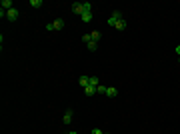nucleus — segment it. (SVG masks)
<instances>
[{"mask_svg":"<svg viewBox=\"0 0 180 134\" xmlns=\"http://www.w3.org/2000/svg\"><path fill=\"white\" fill-rule=\"evenodd\" d=\"M64 24H66V22H64L62 18H56L54 22L46 24V30H62V28H64Z\"/></svg>","mask_w":180,"mask_h":134,"instance_id":"f257e3e1","label":"nucleus"},{"mask_svg":"<svg viewBox=\"0 0 180 134\" xmlns=\"http://www.w3.org/2000/svg\"><path fill=\"white\" fill-rule=\"evenodd\" d=\"M118 20H122V12H120V10H114L112 14H110V18H108V24H110V26H114Z\"/></svg>","mask_w":180,"mask_h":134,"instance_id":"f03ea898","label":"nucleus"},{"mask_svg":"<svg viewBox=\"0 0 180 134\" xmlns=\"http://www.w3.org/2000/svg\"><path fill=\"white\" fill-rule=\"evenodd\" d=\"M72 12L82 16V12H84V2H74V4H72Z\"/></svg>","mask_w":180,"mask_h":134,"instance_id":"7ed1b4c3","label":"nucleus"},{"mask_svg":"<svg viewBox=\"0 0 180 134\" xmlns=\"http://www.w3.org/2000/svg\"><path fill=\"white\" fill-rule=\"evenodd\" d=\"M18 10H16V8H12V10H8V12H6V18H8V20H12V22H14V20H18Z\"/></svg>","mask_w":180,"mask_h":134,"instance_id":"20e7f679","label":"nucleus"},{"mask_svg":"<svg viewBox=\"0 0 180 134\" xmlns=\"http://www.w3.org/2000/svg\"><path fill=\"white\" fill-rule=\"evenodd\" d=\"M78 84H80V86H90V76H86V74H82L80 78H78Z\"/></svg>","mask_w":180,"mask_h":134,"instance_id":"39448f33","label":"nucleus"},{"mask_svg":"<svg viewBox=\"0 0 180 134\" xmlns=\"http://www.w3.org/2000/svg\"><path fill=\"white\" fill-rule=\"evenodd\" d=\"M0 6H2V8H4L6 12H8V10L14 8V2H12V0H2V4H0Z\"/></svg>","mask_w":180,"mask_h":134,"instance_id":"423d86ee","label":"nucleus"},{"mask_svg":"<svg viewBox=\"0 0 180 134\" xmlns=\"http://www.w3.org/2000/svg\"><path fill=\"white\" fill-rule=\"evenodd\" d=\"M62 122H64V124H70V122H72V110H66V112H64Z\"/></svg>","mask_w":180,"mask_h":134,"instance_id":"0eeeda50","label":"nucleus"},{"mask_svg":"<svg viewBox=\"0 0 180 134\" xmlns=\"http://www.w3.org/2000/svg\"><path fill=\"white\" fill-rule=\"evenodd\" d=\"M90 38H92V42H100V30H92Z\"/></svg>","mask_w":180,"mask_h":134,"instance_id":"6e6552de","label":"nucleus"},{"mask_svg":"<svg viewBox=\"0 0 180 134\" xmlns=\"http://www.w3.org/2000/svg\"><path fill=\"white\" fill-rule=\"evenodd\" d=\"M80 18H82V22H86V24H88V22H92V12H82V16H80Z\"/></svg>","mask_w":180,"mask_h":134,"instance_id":"1a4fd4ad","label":"nucleus"},{"mask_svg":"<svg viewBox=\"0 0 180 134\" xmlns=\"http://www.w3.org/2000/svg\"><path fill=\"white\" fill-rule=\"evenodd\" d=\"M84 92H86V96L96 94V86H86V88H84Z\"/></svg>","mask_w":180,"mask_h":134,"instance_id":"9d476101","label":"nucleus"},{"mask_svg":"<svg viewBox=\"0 0 180 134\" xmlns=\"http://www.w3.org/2000/svg\"><path fill=\"white\" fill-rule=\"evenodd\" d=\"M116 94H118V90H116V88H112V86L106 88V96H116Z\"/></svg>","mask_w":180,"mask_h":134,"instance_id":"9b49d317","label":"nucleus"},{"mask_svg":"<svg viewBox=\"0 0 180 134\" xmlns=\"http://www.w3.org/2000/svg\"><path fill=\"white\" fill-rule=\"evenodd\" d=\"M86 46H88L90 52H96V50H98V42H90V44H86Z\"/></svg>","mask_w":180,"mask_h":134,"instance_id":"f8f14e48","label":"nucleus"},{"mask_svg":"<svg viewBox=\"0 0 180 134\" xmlns=\"http://www.w3.org/2000/svg\"><path fill=\"white\" fill-rule=\"evenodd\" d=\"M90 86H100L98 76H90Z\"/></svg>","mask_w":180,"mask_h":134,"instance_id":"ddd939ff","label":"nucleus"},{"mask_svg":"<svg viewBox=\"0 0 180 134\" xmlns=\"http://www.w3.org/2000/svg\"><path fill=\"white\" fill-rule=\"evenodd\" d=\"M42 4H44L42 0H30V6H34V8H40Z\"/></svg>","mask_w":180,"mask_h":134,"instance_id":"4468645a","label":"nucleus"},{"mask_svg":"<svg viewBox=\"0 0 180 134\" xmlns=\"http://www.w3.org/2000/svg\"><path fill=\"white\" fill-rule=\"evenodd\" d=\"M82 42H84V44H90V42H92V38H90V34H84V36H82Z\"/></svg>","mask_w":180,"mask_h":134,"instance_id":"2eb2a0df","label":"nucleus"},{"mask_svg":"<svg viewBox=\"0 0 180 134\" xmlns=\"http://www.w3.org/2000/svg\"><path fill=\"white\" fill-rule=\"evenodd\" d=\"M106 88L108 86H96V92H98V94H106Z\"/></svg>","mask_w":180,"mask_h":134,"instance_id":"dca6fc26","label":"nucleus"},{"mask_svg":"<svg viewBox=\"0 0 180 134\" xmlns=\"http://www.w3.org/2000/svg\"><path fill=\"white\" fill-rule=\"evenodd\" d=\"M90 134H104V132H102L100 128H92V130H90Z\"/></svg>","mask_w":180,"mask_h":134,"instance_id":"f3484780","label":"nucleus"},{"mask_svg":"<svg viewBox=\"0 0 180 134\" xmlns=\"http://www.w3.org/2000/svg\"><path fill=\"white\" fill-rule=\"evenodd\" d=\"M174 50H176V54L180 56V44H176V48H174Z\"/></svg>","mask_w":180,"mask_h":134,"instance_id":"a211bd4d","label":"nucleus"},{"mask_svg":"<svg viewBox=\"0 0 180 134\" xmlns=\"http://www.w3.org/2000/svg\"><path fill=\"white\" fill-rule=\"evenodd\" d=\"M68 134H78V132H68Z\"/></svg>","mask_w":180,"mask_h":134,"instance_id":"6ab92c4d","label":"nucleus"},{"mask_svg":"<svg viewBox=\"0 0 180 134\" xmlns=\"http://www.w3.org/2000/svg\"><path fill=\"white\" fill-rule=\"evenodd\" d=\"M178 62H180V56H178Z\"/></svg>","mask_w":180,"mask_h":134,"instance_id":"aec40b11","label":"nucleus"},{"mask_svg":"<svg viewBox=\"0 0 180 134\" xmlns=\"http://www.w3.org/2000/svg\"><path fill=\"white\" fill-rule=\"evenodd\" d=\"M104 134H108V132H104Z\"/></svg>","mask_w":180,"mask_h":134,"instance_id":"412c9836","label":"nucleus"}]
</instances>
